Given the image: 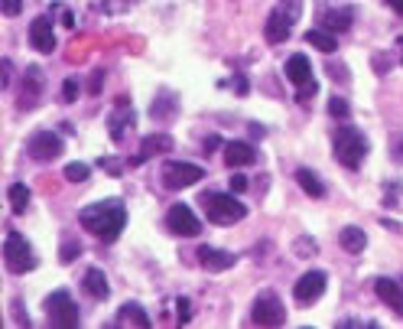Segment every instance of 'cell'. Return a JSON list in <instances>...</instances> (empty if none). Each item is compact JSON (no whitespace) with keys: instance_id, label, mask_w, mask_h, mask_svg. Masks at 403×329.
Segmentation results:
<instances>
[{"instance_id":"1","label":"cell","mask_w":403,"mask_h":329,"mask_svg":"<svg viewBox=\"0 0 403 329\" xmlns=\"http://www.w3.org/2000/svg\"><path fill=\"white\" fill-rule=\"evenodd\" d=\"M78 222H82L85 231H92L95 238L111 245V241H117L124 225H127V209H124L121 199H104V202H95V206H85L78 212Z\"/></svg>"},{"instance_id":"2","label":"cell","mask_w":403,"mask_h":329,"mask_svg":"<svg viewBox=\"0 0 403 329\" xmlns=\"http://www.w3.org/2000/svg\"><path fill=\"white\" fill-rule=\"evenodd\" d=\"M332 150H335V160L342 163L345 169H358L361 167V160L367 157V140L358 127L342 124V127L335 130V137H332Z\"/></svg>"},{"instance_id":"3","label":"cell","mask_w":403,"mask_h":329,"mask_svg":"<svg viewBox=\"0 0 403 329\" xmlns=\"http://www.w3.org/2000/svg\"><path fill=\"white\" fill-rule=\"evenodd\" d=\"M205 212L215 225H237L247 215V206L228 192H205Z\"/></svg>"},{"instance_id":"4","label":"cell","mask_w":403,"mask_h":329,"mask_svg":"<svg viewBox=\"0 0 403 329\" xmlns=\"http://www.w3.org/2000/svg\"><path fill=\"white\" fill-rule=\"evenodd\" d=\"M4 261H7V268L14 274H30L36 268V254H33L30 241L23 235H16V231H10L7 241H4Z\"/></svg>"},{"instance_id":"5","label":"cell","mask_w":403,"mask_h":329,"mask_svg":"<svg viewBox=\"0 0 403 329\" xmlns=\"http://www.w3.org/2000/svg\"><path fill=\"white\" fill-rule=\"evenodd\" d=\"M46 316L55 329H75L78 326V306L65 291H55L46 297Z\"/></svg>"},{"instance_id":"6","label":"cell","mask_w":403,"mask_h":329,"mask_svg":"<svg viewBox=\"0 0 403 329\" xmlns=\"http://www.w3.org/2000/svg\"><path fill=\"white\" fill-rule=\"evenodd\" d=\"M251 320L254 326H283L286 323V310H283L280 297L274 291H264L251 306Z\"/></svg>"},{"instance_id":"7","label":"cell","mask_w":403,"mask_h":329,"mask_svg":"<svg viewBox=\"0 0 403 329\" xmlns=\"http://www.w3.org/2000/svg\"><path fill=\"white\" fill-rule=\"evenodd\" d=\"M202 177H205V167H195V163H186V160H169L166 167H163V186H166V189L195 186Z\"/></svg>"},{"instance_id":"8","label":"cell","mask_w":403,"mask_h":329,"mask_svg":"<svg viewBox=\"0 0 403 329\" xmlns=\"http://www.w3.org/2000/svg\"><path fill=\"white\" fill-rule=\"evenodd\" d=\"M62 150H65V140H62L59 134H53V130H36V134L26 140V153L39 163L62 157Z\"/></svg>"},{"instance_id":"9","label":"cell","mask_w":403,"mask_h":329,"mask_svg":"<svg viewBox=\"0 0 403 329\" xmlns=\"http://www.w3.org/2000/svg\"><path fill=\"white\" fill-rule=\"evenodd\" d=\"M326 283H328L326 271H306V274L296 281V287H293V297H296L299 306H312L322 293H326Z\"/></svg>"},{"instance_id":"10","label":"cell","mask_w":403,"mask_h":329,"mask_svg":"<svg viewBox=\"0 0 403 329\" xmlns=\"http://www.w3.org/2000/svg\"><path fill=\"white\" fill-rule=\"evenodd\" d=\"M43 88H46V75H43V69L39 66H30V69L23 72V78H20V98H16V108H36L39 98H43Z\"/></svg>"},{"instance_id":"11","label":"cell","mask_w":403,"mask_h":329,"mask_svg":"<svg viewBox=\"0 0 403 329\" xmlns=\"http://www.w3.org/2000/svg\"><path fill=\"white\" fill-rule=\"evenodd\" d=\"M166 225L173 235H183V238H195L202 231V219H195V212L189 206H183V202H176L166 212Z\"/></svg>"},{"instance_id":"12","label":"cell","mask_w":403,"mask_h":329,"mask_svg":"<svg viewBox=\"0 0 403 329\" xmlns=\"http://www.w3.org/2000/svg\"><path fill=\"white\" fill-rule=\"evenodd\" d=\"M30 46L36 49L39 56L55 53V30H53V20H49V16H36L30 24Z\"/></svg>"},{"instance_id":"13","label":"cell","mask_w":403,"mask_h":329,"mask_svg":"<svg viewBox=\"0 0 403 329\" xmlns=\"http://www.w3.org/2000/svg\"><path fill=\"white\" fill-rule=\"evenodd\" d=\"M293 20H296V16L289 14L286 7L274 10V14L267 16V30H264L267 43H270V46H276V43H286V39H289V30H293Z\"/></svg>"},{"instance_id":"14","label":"cell","mask_w":403,"mask_h":329,"mask_svg":"<svg viewBox=\"0 0 403 329\" xmlns=\"http://www.w3.org/2000/svg\"><path fill=\"white\" fill-rule=\"evenodd\" d=\"M198 264L205 271H228L237 264V254L221 251V248H215V245H198Z\"/></svg>"},{"instance_id":"15","label":"cell","mask_w":403,"mask_h":329,"mask_svg":"<svg viewBox=\"0 0 403 329\" xmlns=\"http://www.w3.org/2000/svg\"><path fill=\"white\" fill-rule=\"evenodd\" d=\"M257 160V150L251 144H244V140H228L225 144V163L228 167H251Z\"/></svg>"},{"instance_id":"16","label":"cell","mask_w":403,"mask_h":329,"mask_svg":"<svg viewBox=\"0 0 403 329\" xmlns=\"http://www.w3.org/2000/svg\"><path fill=\"white\" fill-rule=\"evenodd\" d=\"M351 24H355V10L351 7H328V10H322V26L326 30H332V33H345V30H351Z\"/></svg>"},{"instance_id":"17","label":"cell","mask_w":403,"mask_h":329,"mask_svg":"<svg viewBox=\"0 0 403 329\" xmlns=\"http://www.w3.org/2000/svg\"><path fill=\"white\" fill-rule=\"evenodd\" d=\"M283 72H286V78L293 85H306L312 78V62L306 59L303 53H296V56H289V59L283 62Z\"/></svg>"},{"instance_id":"18","label":"cell","mask_w":403,"mask_h":329,"mask_svg":"<svg viewBox=\"0 0 403 329\" xmlns=\"http://www.w3.org/2000/svg\"><path fill=\"white\" fill-rule=\"evenodd\" d=\"M374 291H377V297L384 300L390 310H397V313L403 316V291L390 281V277H377V281H374Z\"/></svg>"},{"instance_id":"19","label":"cell","mask_w":403,"mask_h":329,"mask_svg":"<svg viewBox=\"0 0 403 329\" xmlns=\"http://www.w3.org/2000/svg\"><path fill=\"white\" fill-rule=\"evenodd\" d=\"M82 287H85V293H88V297H95V300H107V293H111V287H107V277H104V271H98V268L85 271V281H82Z\"/></svg>"},{"instance_id":"20","label":"cell","mask_w":403,"mask_h":329,"mask_svg":"<svg viewBox=\"0 0 403 329\" xmlns=\"http://www.w3.org/2000/svg\"><path fill=\"white\" fill-rule=\"evenodd\" d=\"M176 108H179L176 95L163 88V92L156 95V101L150 105V118H156V121H169V118H176Z\"/></svg>"},{"instance_id":"21","label":"cell","mask_w":403,"mask_h":329,"mask_svg":"<svg viewBox=\"0 0 403 329\" xmlns=\"http://www.w3.org/2000/svg\"><path fill=\"white\" fill-rule=\"evenodd\" d=\"M176 140L169 137V134H150V137H144V147H140V160H146V157H160V153H169L173 150Z\"/></svg>"},{"instance_id":"22","label":"cell","mask_w":403,"mask_h":329,"mask_svg":"<svg viewBox=\"0 0 403 329\" xmlns=\"http://www.w3.org/2000/svg\"><path fill=\"white\" fill-rule=\"evenodd\" d=\"M338 245L348 254H361L367 248V235L358 229V225H348V229H342V235H338Z\"/></svg>"},{"instance_id":"23","label":"cell","mask_w":403,"mask_h":329,"mask_svg":"<svg viewBox=\"0 0 403 329\" xmlns=\"http://www.w3.org/2000/svg\"><path fill=\"white\" fill-rule=\"evenodd\" d=\"M107 127H111V137H114L117 144H124V137H127L130 130H134V115H130V111H121V108H117L114 115L107 118Z\"/></svg>"},{"instance_id":"24","label":"cell","mask_w":403,"mask_h":329,"mask_svg":"<svg viewBox=\"0 0 403 329\" xmlns=\"http://www.w3.org/2000/svg\"><path fill=\"white\" fill-rule=\"evenodd\" d=\"M117 320L127 323V326H140V329L150 326V316H146V310L140 303H124L121 310H117Z\"/></svg>"},{"instance_id":"25","label":"cell","mask_w":403,"mask_h":329,"mask_svg":"<svg viewBox=\"0 0 403 329\" xmlns=\"http://www.w3.org/2000/svg\"><path fill=\"white\" fill-rule=\"evenodd\" d=\"M296 183H299V189H306L312 196V199H322V196H326V183H322L319 177H316V173H312V169H296Z\"/></svg>"},{"instance_id":"26","label":"cell","mask_w":403,"mask_h":329,"mask_svg":"<svg viewBox=\"0 0 403 329\" xmlns=\"http://www.w3.org/2000/svg\"><path fill=\"white\" fill-rule=\"evenodd\" d=\"M306 43L316 46L319 53H335V49H338V39L332 36V30H309L306 33Z\"/></svg>"},{"instance_id":"27","label":"cell","mask_w":403,"mask_h":329,"mask_svg":"<svg viewBox=\"0 0 403 329\" xmlns=\"http://www.w3.org/2000/svg\"><path fill=\"white\" fill-rule=\"evenodd\" d=\"M7 199H10V206H14V212H23V209L30 206V189H26L23 183H14L7 189Z\"/></svg>"},{"instance_id":"28","label":"cell","mask_w":403,"mask_h":329,"mask_svg":"<svg viewBox=\"0 0 403 329\" xmlns=\"http://www.w3.org/2000/svg\"><path fill=\"white\" fill-rule=\"evenodd\" d=\"M88 177H92V167H88V163H69V167H65V179H69V183H85Z\"/></svg>"},{"instance_id":"29","label":"cell","mask_w":403,"mask_h":329,"mask_svg":"<svg viewBox=\"0 0 403 329\" xmlns=\"http://www.w3.org/2000/svg\"><path fill=\"white\" fill-rule=\"evenodd\" d=\"M78 254H82V245H78V241H62V248H59V261H62V264L75 261Z\"/></svg>"},{"instance_id":"30","label":"cell","mask_w":403,"mask_h":329,"mask_svg":"<svg viewBox=\"0 0 403 329\" xmlns=\"http://www.w3.org/2000/svg\"><path fill=\"white\" fill-rule=\"evenodd\" d=\"M328 115H332V118H338V121H345V118L351 115L348 101H345V98H332V101H328Z\"/></svg>"},{"instance_id":"31","label":"cell","mask_w":403,"mask_h":329,"mask_svg":"<svg viewBox=\"0 0 403 329\" xmlns=\"http://www.w3.org/2000/svg\"><path fill=\"white\" fill-rule=\"evenodd\" d=\"M78 88H82V85H78V78H65V82H62V101H75L78 98Z\"/></svg>"},{"instance_id":"32","label":"cell","mask_w":403,"mask_h":329,"mask_svg":"<svg viewBox=\"0 0 403 329\" xmlns=\"http://www.w3.org/2000/svg\"><path fill=\"white\" fill-rule=\"evenodd\" d=\"M316 92H319V85H316V82H312V78H309V82H306V85H299V92H296V101H299V105H303V101L316 98Z\"/></svg>"},{"instance_id":"33","label":"cell","mask_w":403,"mask_h":329,"mask_svg":"<svg viewBox=\"0 0 403 329\" xmlns=\"http://www.w3.org/2000/svg\"><path fill=\"white\" fill-rule=\"evenodd\" d=\"M53 14H59V20H62V26H65V30H72V26H75V16H72V10H65L62 4H53Z\"/></svg>"},{"instance_id":"34","label":"cell","mask_w":403,"mask_h":329,"mask_svg":"<svg viewBox=\"0 0 403 329\" xmlns=\"http://www.w3.org/2000/svg\"><path fill=\"white\" fill-rule=\"evenodd\" d=\"M231 92L241 95V98H244V95L251 92V85H247V78H244V75H235V78H231Z\"/></svg>"},{"instance_id":"35","label":"cell","mask_w":403,"mask_h":329,"mask_svg":"<svg viewBox=\"0 0 403 329\" xmlns=\"http://www.w3.org/2000/svg\"><path fill=\"white\" fill-rule=\"evenodd\" d=\"M0 7H4L7 16H16L20 10H23V0H0Z\"/></svg>"},{"instance_id":"36","label":"cell","mask_w":403,"mask_h":329,"mask_svg":"<svg viewBox=\"0 0 403 329\" xmlns=\"http://www.w3.org/2000/svg\"><path fill=\"white\" fill-rule=\"evenodd\" d=\"M296 251H299V254H316V245H312V238H299V241H296Z\"/></svg>"},{"instance_id":"37","label":"cell","mask_w":403,"mask_h":329,"mask_svg":"<svg viewBox=\"0 0 403 329\" xmlns=\"http://www.w3.org/2000/svg\"><path fill=\"white\" fill-rule=\"evenodd\" d=\"M189 323V300L179 297V326H186Z\"/></svg>"},{"instance_id":"38","label":"cell","mask_w":403,"mask_h":329,"mask_svg":"<svg viewBox=\"0 0 403 329\" xmlns=\"http://www.w3.org/2000/svg\"><path fill=\"white\" fill-rule=\"evenodd\" d=\"M231 189H235V192H244V189H247V177H244V173L231 177Z\"/></svg>"},{"instance_id":"39","label":"cell","mask_w":403,"mask_h":329,"mask_svg":"<svg viewBox=\"0 0 403 329\" xmlns=\"http://www.w3.org/2000/svg\"><path fill=\"white\" fill-rule=\"evenodd\" d=\"M101 78H104L101 72H95V75H92V88H88L92 95H98V92H101Z\"/></svg>"},{"instance_id":"40","label":"cell","mask_w":403,"mask_h":329,"mask_svg":"<svg viewBox=\"0 0 403 329\" xmlns=\"http://www.w3.org/2000/svg\"><path fill=\"white\" fill-rule=\"evenodd\" d=\"M283 4H286V10L293 16H299V0H283Z\"/></svg>"},{"instance_id":"41","label":"cell","mask_w":403,"mask_h":329,"mask_svg":"<svg viewBox=\"0 0 403 329\" xmlns=\"http://www.w3.org/2000/svg\"><path fill=\"white\" fill-rule=\"evenodd\" d=\"M218 140H221V137H205V153L218 150Z\"/></svg>"},{"instance_id":"42","label":"cell","mask_w":403,"mask_h":329,"mask_svg":"<svg viewBox=\"0 0 403 329\" xmlns=\"http://www.w3.org/2000/svg\"><path fill=\"white\" fill-rule=\"evenodd\" d=\"M387 4H390V10H394V14L403 16V0H387Z\"/></svg>"},{"instance_id":"43","label":"cell","mask_w":403,"mask_h":329,"mask_svg":"<svg viewBox=\"0 0 403 329\" xmlns=\"http://www.w3.org/2000/svg\"><path fill=\"white\" fill-rule=\"evenodd\" d=\"M4 85H10V59H4Z\"/></svg>"}]
</instances>
